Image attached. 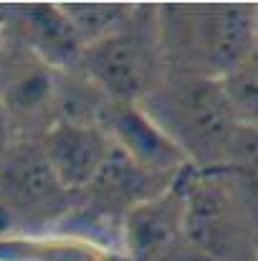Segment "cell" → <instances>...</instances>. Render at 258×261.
<instances>
[{"label": "cell", "instance_id": "3957f363", "mask_svg": "<svg viewBox=\"0 0 258 261\" xmlns=\"http://www.w3.org/2000/svg\"><path fill=\"white\" fill-rule=\"evenodd\" d=\"M185 244L200 261H251L258 251V213L225 168L182 173Z\"/></svg>", "mask_w": 258, "mask_h": 261}, {"label": "cell", "instance_id": "6da1fadb", "mask_svg": "<svg viewBox=\"0 0 258 261\" xmlns=\"http://www.w3.org/2000/svg\"><path fill=\"white\" fill-rule=\"evenodd\" d=\"M165 76L223 82L258 48L256 5H155Z\"/></svg>", "mask_w": 258, "mask_h": 261}, {"label": "cell", "instance_id": "2e32d148", "mask_svg": "<svg viewBox=\"0 0 258 261\" xmlns=\"http://www.w3.org/2000/svg\"><path fill=\"white\" fill-rule=\"evenodd\" d=\"M13 140H15V129H13V124H10V117H8L5 107L0 104V155L5 152V147H8Z\"/></svg>", "mask_w": 258, "mask_h": 261}, {"label": "cell", "instance_id": "9a60e30c", "mask_svg": "<svg viewBox=\"0 0 258 261\" xmlns=\"http://www.w3.org/2000/svg\"><path fill=\"white\" fill-rule=\"evenodd\" d=\"M231 112L238 124L258 127V48L223 79Z\"/></svg>", "mask_w": 258, "mask_h": 261}, {"label": "cell", "instance_id": "8992f818", "mask_svg": "<svg viewBox=\"0 0 258 261\" xmlns=\"http://www.w3.org/2000/svg\"><path fill=\"white\" fill-rule=\"evenodd\" d=\"M182 173L165 193L132 208L124 216L122 254L127 261H200L185 244Z\"/></svg>", "mask_w": 258, "mask_h": 261}, {"label": "cell", "instance_id": "9c48e42d", "mask_svg": "<svg viewBox=\"0 0 258 261\" xmlns=\"http://www.w3.org/2000/svg\"><path fill=\"white\" fill-rule=\"evenodd\" d=\"M99 122L109 132L111 142L150 173L177 177L190 165L137 101H106Z\"/></svg>", "mask_w": 258, "mask_h": 261}, {"label": "cell", "instance_id": "e0dca14e", "mask_svg": "<svg viewBox=\"0 0 258 261\" xmlns=\"http://www.w3.org/2000/svg\"><path fill=\"white\" fill-rule=\"evenodd\" d=\"M256 28H258V5H256Z\"/></svg>", "mask_w": 258, "mask_h": 261}, {"label": "cell", "instance_id": "4fadbf2b", "mask_svg": "<svg viewBox=\"0 0 258 261\" xmlns=\"http://www.w3.org/2000/svg\"><path fill=\"white\" fill-rule=\"evenodd\" d=\"M69 23L74 25L79 41L86 46L106 38L111 31H117L127 18L134 13V5L127 3H69L61 5Z\"/></svg>", "mask_w": 258, "mask_h": 261}, {"label": "cell", "instance_id": "ba28073f", "mask_svg": "<svg viewBox=\"0 0 258 261\" xmlns=\"http://www.w3.org/2000/svg\"><path fill=\"white\" fill-rule=\"evenodd\" d=\"M8 31L15 41L43 66L56 74H74L84 43L79 41L74 25L69 23L61 5H0Z\"/></svg>", "mask_w": 258, "mask_h": 261}, {"label": "cell", "instance_id": "5bb4252c", "mask_svg": "<svg viewBox=\"0 0 258 261\" xmlns=\"http://www.w3.org/2000/svg\"><path fill=\"white\" fill-rule=\"evenodd\" d=\"M223 168L238 182V188L258 213V127L238 124Z\"/></svg>", "mask_w": 258, "mask_h": 261}, {"label": "cell", "instance_id": "ac0fdd59", "mask_svg": "<svg viewBox=\"0 0 258 261\" xmlns=\"http://www.w3.org/2000/svg\"><path fill=\"white\" fill-rule=\"evenodd\" d=\"M251 261H258V251H256V254H253V259H251Z\"/></svg>", "mask_w": 258, "mask_h": 261}, {"label": "cell", "instance_id": "8fae6325", "mask_svg": "<svg viewBox=\"0 0 258 261\" xmlns=\"http://www.w3.org/2000/svg\"><path fill=\"white\" fill-rule=\"evenodd\" d=\"M56 99H59V74L38 64L31 71L13 76L0 96L13 129H33L43 124V132L56 122Z\"/></svg>", "mask_w": 258, "mask_h": 261}, {"label": "cell", "instance_id": "30bf717a", "mask_svg": "<svg viewBox=\"0 0 258 261\" xmlns=\"http://www.w3.org/2000/svg\"><path fill=\"white\" fill-rule=\"evenodd\" d=\"M46 158L66 190L79 195L94 180L114 142L99 122H53L41 135Z\"/></svg>", "mask_w": 258, "mask_h": 261}, {"label": "cell", "instance_id": "277c9868", "mask_svg": "<svg viewBox=\"0 0 258 261\" xmlns=\"http://www.w3.org/2000/svg\"><path fill=\"white\" fill-rule=\"evenodd\" d=\"M76 195L56 177L41 137H15L0 155V233L33 236L69 221Z\"/></svg>", "mask_w": 258, "mask_h": 261}, {"label": "cell", "instance_id": "5b68a950", "mask_svg": "<svg viewBox=\"0 0 258 261\" xmlns=\"http://www.w3.org/2000/svg\"><path fill=\"white\" fill-rule=\"evenodd\" d=\"M106 101H139L162 76L155 5L134 13L106 38L86 46L76 71Z\"/></svg>", "mask_w": 258, "mask_h": 261}, {"label": "cell", "instance_id": "7c38bea8", "mask_svg": "<svg viewBox=\"0 0 258 261\" xmlns=\"http://www.w3.org/2000/svg\"><path fill=\"white\" fill-rule=\"evenodd\" d=\"M0 261H127L122 251L86 236H0Z\"/></svg>", "mask_w": 258, "mask_h": 261}, {"label": "cell", "instance_id": "52a82bcc", "mask_svg": "<svg viewBox=\"0 0 258 261\" xmlns=\"http://www.w3.org/2000/svg\"><path fill=\"white\" fill-rule=\"evenodd\" d=\"M172 182L175 177L155 175L139 168L127 152H122L114 145L99 173L94 175V180L76 195L71 216L79 218L81 223L124 221V216L132 208L165 193Z\"/></svg>", "mask_w": 258, "mask_h": 261}, {"label": "cell", "instance_id": "7a4b0ae2", "mask_svg": "<svg viewBox=\"0 0 258 261\" xmlns=\"http://www.w3.org/2000/svg\"><path fill=\"white\" fill-rule=\"evenodd\" d=\"M137 104L192 168L213 170L225 165L238 122L231 112L223 82L162 76Z\"/></svg>", "mask_w": 258, "mask_h": 261}]
</instances>
